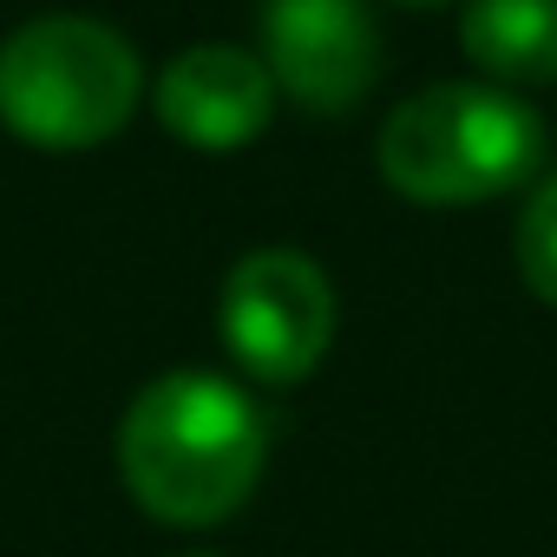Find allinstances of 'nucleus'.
<instances>
[{"label":"nucleus","instance_id":"f257e3e1","mask_svg":"<svg viewBox=\"0 0 557 557\" xmlns=\"http://www.w3.org/2000/svg\"><path fill=\"white\" fill-rule=\"evenodd\" d=\"M269 459L262 407L210 368L145 381L119 420V479L158 524H223L249 505Z\"/></svg>","mask_w":557,"mask_h":557},{"label":"nucleus","instance_id":"f03ea898","mask_svg":"<svg viewBox=\"0 0 557 557\" xmlns=\"http://www.w3.org/2000/svg\"><path fill=\"white\" fill-rule=\"evenodd\" d=\"M544 158V119L505 86L433 79L381 125V171L420 203H479L524 184Z\"/></svg>","mask_w":557,"mask_h":557},{"label":"nucleus","instance_id":"7ed1b4c3","mask_svg":"<svg viewBox=\"0 0 557 557\" xmlns=\"http://www.w3.org/2000/svg\"><path fill=\"white\" fill-rule=\"evenodd\" d=\"M145 86L138 47L99 14H34L0 40V119L34 145L112 138Z\"/></svg>","mask_w":557,"mask_h":557},{"label":"nucleus","instance_id":"20e7f679","mask_svg":"<svg viewBox=\"0 0 557 557\" xmlns=\"http://www.w3.org/2000/svg\"><path fill=\"white\" fill-rule=\"evenodd\" d=\"M216 322H223L230 355L256 381L289 387V381H309L335 342V289L315 256L269 243L230 262Z\"/></svg>","mask_w":557,"mask_h":557},{"label":"nucleus","instance_id":"39448f33","mask_svg":"<svg viewBox=\"0 0 557 557\" xmlns=\"http://www.w3.org/2000/svg\"><path fill=\"white\" fill-rule=\"evenodd\" d=\"M269 73L302 106H355L381 73V21L368 0H269L262 8Z\"/></svg>","mask_w":557,"mask_h":557},{"label":"nucleus","instance_id":"423d86ee","mask_svg":"<svg viewBox=\"0 0 557 557\" xmlns=\"http://www.w3.org/2000/svg\"><path fill=\"white\" fill-rule=\"evenodd\" d=\"M275 112V73L236 40H197L158 73V119L210 151L249 145Z\"/></svg>","mask_w":557,"mask_h":557},{"label":"nucleus","instance_id":"0eeeda50","mask_svg":"<svg viewBox=\"0 0 557 557\" xmlns=\"http://www.w3.org/2000/svg\"><path fill=\"white\" fill-rule=\"evenodd\" d=\"M459 34L498 79H557V0H472Z\"/></svg>","mask_w":557,"mask_h":557},{"label":"nucleus","instance_id":"6e6552de","mask_svg":"<svg viewBox=\"0 0 557 557\" xmlns=\"http://www.w3.org/2000/svg\"><path fill=\"white\" fill-rule=\"evenodd\" d=\"M518 275L531 283L537 302L557 309V171L518 210Z\"/></svg>","mask_w":557,"mask_h":557},{"label":"nucleus","instance_id":"1a4fd4ad","mask_svg":"<svg viewBox=\"0 0 557 557\" xmlns=\"http://www.w3.org/2000/svg\"><path fill=\"white\" fill-rule=\"evenodd\" d=\"M184 557H210V550H184Z\"/></svg>","mask_w":557,"mask_h":557}]
</instances>
